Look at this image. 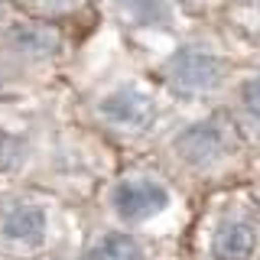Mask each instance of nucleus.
Wrapping results in <instances>:
<instances>
[{
  "mask_svg": "<svg viewBox=\"0 0 260 260\" xmlns=\"http://www.w3.org/2000/svg\"><path fill=\"white\" fill-rule=\"evenodd\" d=\"M224 78V62L205 46H182L166 62V81L176 94L199 98L211 94Z\"/></svg>",
  "mask_w": 260,
  "mask_h": 260,
  "instance_id": "obj_1",
  "label": "nucleus"
},
{
  "mask_svg": "<svg viewBox=\"0 0 260 260\" xmlns=\"http://www.w3.org/2000/svg\"><path fill=\"white\" fill-rule=\"evenodd\" d=\"M98 111L108 124H114L117 130H130V134H140L156 120V101L137 85H120L108 91L98 101Z\"/></svg>",
  "mask_w": 260,
  "mask_h": 260,
  "instance_id": "obj_2",
  "label": "nucleus"
},
{
  "mask_svg": "<svg viewBox=\"0 0 260 260\" xmlns=\"http://www.w3.org/2000/svg\"><path fill=\"white\" fill-rule=\"evenodd\" d=\"M111 205L124 221H146V218L159 215L169 205V192L162 189L156 179L146 176H130L120 179L111 192Z\"/></svg>",
  "mask_w": 260,
  "mask_h": 260,
  "instance_id": "obj_3",
  "label": "nucleus"
},
{
  "mask_svg": "<svg viewBox=\"0 0 260 260\" xmlns=\"http://www.w3.org/2000/svg\"><path fill=\"white\" fill-rule=\"evenodd\" d=\"M176 150L192 166H211V162H218L221 156H228V150H231V127L224 120L192 124L189 130H182Z\"/></svg>",
  "mask_w": 260,
  "mask_h": 260,
  "instance_id": "obj_4",
  "label": "nucleus"
},
{
  "mask_svg": "<svg viewBox=\"0 0 260 260\" xmlns=\"http://www.w3.org/2000/svg\"><path fill=\"white\" fill-rule=\"evenodd\" d=\"M46 208L36 205V202H7L0 208V234H4L10 244H23V247H36L39 241L46 238Z\"/></svg>",
  "mask_w": 260,
  "mask_h": 260,
  "instance_id": "obj_5",
  "label": "nucleus"
},
{
  "mask_svg": "<svg viewBox=\"0 0 260 260\" xmlns=\"http://www.w3.org/2000/svg\"><path fill=\"white\" fill-rule=\"evenodd\" d=\"M260 231L250 218H228L215 228L211 238V257L215 260H250L257 254Z\"/></svg>",
  "mask_w": 260,
  "mask_h": 260,
  "instance_id": "obj_6",
  "label": "nucleus"
},
{
  "mask_svg": "<svg viewBox=\"0 0 260 260\" xmlns=\"http://www.w3.org/2000/svg\"><path fill=\"white\" fill-rule=\"evenodd\" d=\"M10 43L20 55L29 59H49V55L59 52V32L52 26H36V23H23V26L10 29Z\"/></svg>",
  "mask_w": 260,
  "mask_h": 260,
  "instance_id": "obj_7",
  "label": "nucleus"
},
{
  "mask_svg": "<svg viewBox=\"0 0 260 260\" xmlns=\"http://www.w3.org/2000/svg\"><path fill=\"white\" fill-rule=\"evenodd\" d=\"M88 260H143V247L130 234L111 231L94 241V247L88 250Z\"/></svg>",
  "mask_w": 260,
  "mask_h": 260,
  "instance_id": "obj_8",
  "label": "nucleus"
},
{
  "mask_svg": "<svg viewBox=\"0 0 260 260\" xmlns=\"http://www.w3.org/2000/svg\"><path fill=\"white\" fill-rule=\"evenodd\" d=\"M120 10H124L137 26H166L173 20L166 0H120Z\"/></svg>",
  "mask_w": 260,
  "mask_h": 260,
  "instance_id": "obj_9",
  "label": "nucleus"
},
{
  "mask_svg": "<svg viewBox=\"0 0 260 260\" xmlns=\"http://www.w3.org/2000/svg\"><path fill=\"white\" fill-rule=\"evenodd\" d=\"M26 156V140L16 134H7V130H0V173H7V169H16Z\"/></svg>",
  "mask_w": 260,
  "mask_h": 260,
  "instance_id": "obj_10",
  "label": "nucleus"
},
{
  "mask_svg": "<svg viewBox=\"0 0 260 260\" xmlns=\"http://www.w3.org/2000/svg\"><path fill=\"white\" fill-rule=\"evenodd\" d=\"M241 101H244V108H247V111L260 120V75H254V78L244 81V88H241Z\"/></svg>",
  "mask_w": 260,
  "mask_h": 260,
  "instance_id": "obj_11",
  "label": "nucleus"
},
{
  "mask_svg": "<svg viewBox=\"0 0 260 260\" xmlns=\"http://www.w3.org/2000/svg\"><path fill=\"white\" fill-rule=\"evenodd\" d=\"M26 4H32L36 10H62V7H69L72 0H26Z\"/></svg>",
  "mask_w": 260,
  "mask_h": 260,
  "instance_id": "obj_12",
  "label": "nucleus"
}]
</instances>
